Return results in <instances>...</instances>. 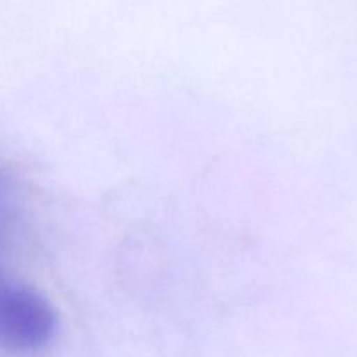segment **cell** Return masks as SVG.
<instances>
[{
  "label": "cell",
  "mask_w": 357,
  "mask_h": 357,
  "mask_svg": "<svg viewBox=\"0 0 357 357\" xmlns=\"http://www.w3.org/2000/svg\"><path fill=\"white\" fill-rule=\"evenodd\" d=\"M54 307L33 286L0 274V356L31 354L54 338Z\"/></svg>",
  "instance_id": "cell-1"
},
{
  "label": "cell",
  "mask_w": 357,
  "mask_h": 357,
  "mask_svg": "<svg viewBox=\"0 0 357 357\" xmlns=\"http://www.w3.org/2000/svg\"><path fill=\"white\" fill-rule=\"evenodd\" d=\"M17 225H20V197H17L16 185L10 176L0 171V274L6 272L3 257L13 244Z\"/></svg>",
  "instance_id": "cell-2"
}]
</instances>
